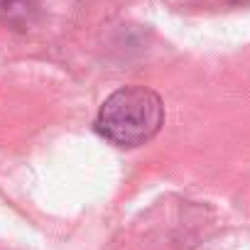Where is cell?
I'll return each mask as SVG.
<instances>
[{
	"label": "cell",
	"mask_w": 250,
	"mask_h": 250,
	"mask_svg": "<svg viewBox=\"0 0 250 250\" xmlns=\"http://www.w3.org/2000/svg\"><path fill=\"white\" fill-rule=\"evenodd\" d=\"M0 15H3L5 22L15 27H25L32 22L35 3L32 0H0Z\"/></svg>",
	"instance_id": "7a4b0ae2"
},
{
	"label": "cell",
	"mask_w": 250,
	"mask_h": 250,
	"mask_svg": "<svg viewBox=\"0 0 250 250\" xmlns=\"http://www.w3.org/2000/svg\"><path fill=\"white\" fill-rule=\"evenodd\" d=\"M165 125V103L147 86L113 91L96 115V133L118 147H140Z\"/></svg>",
	"instance_id": "6da1fadb"
}]
</instances>
